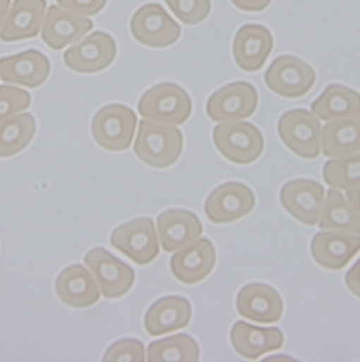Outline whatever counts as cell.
<instances>
[{
	"label": "cell",
	"instance_id": "obj_1",
	"mask_svg": "<svg viewBox=\"0 0 360 362\" xmlns=\"http://www.w3.org/2000/svg\"><path fill=\"white\" fill-rule=\"evenodd\" d=\"M184 152V134L174 126L141 120L134 143V155L150 168L166 169Z\"/></svg>",
	"mask_w": 360,
	"mask_h": 362
},
{
	"label": "cell",
	"instance_id": "obj_2",
	"mask_svg": "<svg viewBox=\"0 0 360 362\" xmlns=\"http://www.w3.org/2000/svg\"><path fill=\"white\" fill-rule=\"evenodd\" d=\"M138 113L144 120L153 123L180 126L192 115V98L180 86L162 83L140 97Z\"/></svg>",
	"mask_w": 360,
	"mask_h": 362
},
{
	"label": "cell",
	"instance_id": "obj_3",
	"mask_svg": "<svg viewBox=\"0 0 360 362\" xmlns=\"http://www.w3.org/2000/svg\"><path fill=\"white\" fill-rule=\"evenodd\" d=\"M212 140L216 151L227 160L246 166L260 159L265 143L263 133L248 122H224L215 126Z\"/></svg>",
	"mask_w": 360,
	"mask_h": 362
},
{
	"label": "cell",
	"instance_id": "obj_4",
	"mask_svg": "<svg viewBox=\"0 0 360 362\" xmlns=\"http://www.w3.org/2000/svg\"><path fill=\"white\" fill-rule=\"evenodd\" d=\"M137 127L136 113L123 104H108L95 113L91 133L100 148L110 152H124L130 148Z\"/></svg>",
	"mask_w": 360,
	"mask_h": 362
},
{
	"label": "cell",
	"instance_id": "obj_5",
	"mask_svg": "<svg viewBox=\"0 0 360 362\" xmlns=\"http://www.w3.org/2000/svg\"><path fill=\"white\" fill-rule=\"evenodd\" d=\"M278 136L284 146L303 159H317L321 155L320 120L304 108L285 112L278 120Z\"/></svg>",
	"mask_w": 360,
	"mask_h": 362
},
{
	"label": "cell",
	"instance_id": "obj_6",
	"mask_svg": "<svg viewBox=\"0 0 360 362\" xmlns=\"http://www.w3.org/2000/svg\"><path fill=\"white\" fill-rule=\"evenodd\" d=\"M133 38L150 48H167L176 44L182 35V28L159 4L141 6L130 21Z\"/></svg>",
	"mask_w": 360,
	"mask_h": 362
},
{
	"label": "cell",
	"instance_id": "obj_7",
	"mask_svg": "<svg viewBox=\"0 0 360 362\" xmlns=\"http://www.w3.org/2000/svg\"><path fill=\"white\" fill-rule=\"evenodd\" d=\"M316 71L306 61L281 55L272 61L264 74L265 86L284 98H301L316 84Z\"/></svg>",
	"mask_w": 360,
	"mask_h": 362
},
{
	"label": "cell",
	"instance_id": "obj_8",
	"mask_svg": "<svg viewBox=\"0 0 360 362\" xmlns=\"http://www.w3.org/2000/svg\"><path fill=\"white\" fill-rule=\"evenodd\" d=\"M258 107V93L251 83L236 81L216 90L206 101V115L212 122H241L249 119Z\"/></svg>",
	"mask_w": 360,
	"mask_h": 362
},
{
	"label": "cell",
	"instance_id": "obj_9",
	"mask_svg": "<svg viewBox=\"0 0 360 362\" xmlns=\"http://www.w3.org/2000/svg\"><path fill=\"white\" fill-rule=\"evenodd\" d=\"M84 262L105 299H120L131 291L136 280L134 270L107 250L101 247L90 250Z\"/></svg>",
	"mask_w": 360,
	"mask_h": 362
},
{
	"label": "cell",
	"instance_id": "obj_10",
	"mask_svg": "<svg viewBox=\"0 0 360 362\" xmlns=\"http://www.w3.org/2000/svg\"><path fill=\"white\" fill-rule=\"evenodd\" d=\"M110 241L113 247L138 266L150 264L160 252L155 223L146 216L117 227Z\"/></svg>",
	"mask_w": 360,
	"mask_h": 362
},
{
	"label": "cell",
	"instance_id": "obj_11",
	"mask_svg": "<svg viewBox=\"0 0 360 362\" xmlns=\"http://www.w3.org/2000/svg\"><path fill=\"white\" fill-rule=\"evenodd\" d=\"M252 189L241 182H227L215 188L205 201L203 211L212 224H231L246 216L256 208Z\"/></svg>",
	"mask_w": 360,
	"mask_h": 362
},
{
	"label": "cell",
	"instance_id": "obj_12",
	"mask_svg": "<svg viewBox=\"0 0 360 362\" xmlns=\"http://www.w3.org/2000/svg\"><path fill=\"white\" fill-rule=\"evenodd\" d=\"M117 57V45L110 35L94 32L64 54V62L78 74H97L110 66Z\"/></svg>",
	"mask_w": 360,
	"mask_h": 362
},
{
	"label": "cell",
	"instance_id": "obj_13",
	"mask_svg": "<svg viewBox=\"0 0 360 362\" xmlns=\"http://www.w3.org/2000/svg\"><path fill=\"white\" fill-rule=\"evenodd\" d=\"M324 189L311 179H294L280 191L282 208L299 223L313 227L318 223L324 205Z\"/></svg>",
	"mask_w": 360,
	"mask_h": 362
},
{
	"label": "cell",
	"instance_id": "obj_14",
	"mask_svg": "<svg viewBox=\"0 0 360 362\" xmlns=\"http://www.w3.org/2000/svg\"><path fill=\"white\" fill-rule=\"evenodd\" d=\"M274 48V38L268 28L248 23L238 29L232 55L235 64L245 72L260 71Z\"/></svg>",
	"mask_w": 360,
	"mask_h": 362
},
{
	"label": "cell",
	"instance_id": "obj_15",
	"mask_svg": "<svg viewBox=\"0 0 360 362\" xmlns=\"http://www.w3.org/2000/svg\"><path fill=\"white\" fill-rule=\"evenodd\" d=\"M215 263L216 251L213 243L208 238H199L174 252L170 259V272L180 283L196 284L212 273Z\"/></svg>",
	"mask_w": 360,
	"mask_h": 362
},
{
	"label": "cell",
	"instance_id": "obj_16",
	"mask_svg": "<svg viewBox=\"0 0 360 362\" xmlns=\"http://www.w3.org/2000/svg\"><path fill=\"white\" fill-rule=\"evenodd\" d=\"M94 28L91 19L71 13L56 5L49 6L42 23V41L52 51L76 44Z\"/></svg>",
	"mask_w": 360,
	"mask_h": 362
},
{
	"label": "cell",
	"instance_id": "obj_17",
	"mask_svg": "<svg viewBox=\"0 0 360 362\" xmlns=\"http://www.w3.org/2000/svg\"><path fill=\"white\" fill-rule=\"evenodd\" d=\"M203 227L198 215L186 209H167L157 218L160 247L166 252H176L198 241Z\"/></svg>",
	"mask_w": 360,
	"mask_h": 362
},
{
	"label": "cell",
	"instance_id": "obj_18",
	"mask_svg": "<svg viewBox=\"0 0 360 362\" xmlns=\"http://www.w3.org/2000/svg\"><path fill=\"white\" fill-rule=\"evenodd\" d=\"M49 72V59L36 49L0 58V80L6 84L38 88L48 80Z\"/></svg>",
	"mask_w": 360,
	"mask_h": 362
},
{
	"label": "cell",
	"instance_id": "obj_19",
	"mask_svg": "<svg viewBox=\"0 0 360 362\" xmlns=\"http://www.w3.org/2000/svg\"><path fill=\"white\" fill-rule=\"evenodd\" d=\"M314 262L326 270H342L360 251V237L337 233L320 231L314 234L310 245Z\"/></svg>",
	"mask_w": 360,
	"mask_h": 362
},
{
	"label": "cell",
	"instance_id": "obj_20",
	"mask_svg": "<svg viewBox=\"0 0 360 362\" xmlns=\"http://www.w3.org/2000/svg\"><path fill=\"white\" fill-rule=\"evenodd\" d=\"M236 310L242 317L258 323H277L284 312L280 293L264 283H249L236 296Z\"/></svg>",
	"mask_w": 360,
	"mask_h": 362
},
{
	"label": "cell",
	"instance_id": "obj_21",
	"mask_svg": "<svg viewBox=\"0 0 360 362\" xmlns=\"http://www.w3.org/2000/svg\"><path fill=\"white\" fill-rule=\"evenodd\" d=\"M47 13L45 0H15L0 28V41L18 42L40 33Z\"/></svg>",
	"mask_w": 360,
	"mask_h": 362
},
{
	"label": "cell",
	"instance_id": "obj_22",
	"mask_svg": "<svg viewBox=\"0 0 360 362\" xmlns=\"http://www.w3.org/2000/svg\"><path fill=\"white\" fill-rule=\"evenodd\" d=\"M55 292L64 305L74 309L90 308L101 296L91 272L81 264L68 266L58 274Z\"/></svg>",
	"mask_w": 360,
	"mask_h": 362
},
{
	"label": "cell",
	"instance_id": "obj_23",
	"mask_svg": "<svg viewBox=\"0 0 360 362\" xmlns=\"http://www.w3.org/2000/svg\"><path fill=\"white\" fill-rule=\"evenodd\" d=\"M192 319L191 302L182 296L156 300L144 315V329L150 337H162L186 328Z\"/></svg>",
	"mask_w": 360,
	"mask_h": 362
},
{
	"label": "cell",
	"instance_id": "obj_24",
	"mask_svg": "<svg viewBox=\"0 0 360 362\" xmlns=\"http://www.w3.org/2000/svg\"><path fill=\"white\" fill-rule=\"evenodd\" d=\"M231 344L238 355L256 361L264 354L281 349L284 335L278 328H260L239 320L231 329Z\"/></svg>",
	"mask_w": 360,
	"mask_h": 362
},
{
	"label": "cell",
	"instance_id": "obj_25",
	"mask_svg": "<svg viewBox=\"0 0 360 362\" xmlns=\"http://www.w3.org/2000/svg\"><path fill=\"white\" fill-rule=\"evenodd\" d=\"M311 113L323 122L360 116V94L342 84H330L313 103Z\"/></svg>",
	"mask_w": 360,
	"mask_h": 362
},
{
	"label": "cell",
	"instance_id": "obj_26",
	"mask_svg": "<svg viewBox=\"0 0 360 362\" xmlns=\"http://www.w3.org/2000/svg\"><path fill=\"white\" fill-rule=\"evenodd\" d=\"M321 152L332 159L360 153V116L328 122L321 129Z\"/></svg>",
	"mask_w": 360,
	"mask_h": 362
},
{
	"label": "cell",
	"instance_id": "obj_27",
	"mask_svg": "<svg viewBox=\"0 0 360 362\" xmlns=\"http://www.w3.org/2000/svg\"><path fill=\"white\" fill-rule=\"evenodd\" d=\"M323 231H337L360 237V214L339 189H329L318 220Z\"/></svg>",
	"mask_w": 360,
	"mask_h": 362
},
{
	"label": "cell",
	"instance_id": "obj_28",
	"mask_svg": "<svg viewBox=\"0 0 360 362\" xmlns=\"http://www.w3.org/2000/svg\"><path fill=\"white\" fill-rule=\"evenodd\" d=\"M36 122L32 115H16L0 123V158L20 153L35 137Z\"/></svg>",
	"mask_w": 360,
	"mask_h": 362
},
{
	"label": "cell",
	"instance_id": "obj_29",
	"mask_svg": "<svg viewBox=\"0 0 360 362\" xmlns=\"http://www.w3.org/2000/svg\"><path fill=\"white\" fill-rule=\"evenodd\" d=\"M200 356L198 342L186 335L179 334L169 338L155 341L149 345L146 359L150 362L162 361H180V362H196Z\"/></svg>",
	"mask_w": 360,
	"mask_h": 362
},
{
	"label": "cell",
	"instance_id": "obj_30",
	"mask_svg": "<svg viewBox=\"0 0 360 362\" xmlns=\"http://www.w3.org/2000/svg\"><path fill=\"white\" fill-rule=\"evenodd\" d=\"M323 177L333 189L360 188V153L328 160L323 165Z\"/></svg>",
	"mask_w": 360,
	"mask_h": 362
},
{
	"label": "cell",
	"instance_id": "obj_31",
	"mask_svg": "<svg viewBox=\"0 0 360 362\" xmlns=\"http://www.w3.org/2000/svg\"><path fill=\"white\" fill-rule=\"evenodd\" d=\"M174 16L185 25L203 22L212 11L210 0H164Z\"/></svg>",
	"mask_w": 360,
	"mask_h": 362
},
{
	"label": "cell",
	"instance_id": "obj_32",
	"mask_svg": "<svg viewBox=\"0 0 360 362\" xmlns=\"http://www.w3.org/2000/svg\"><path fill=\"white\" fill-rule=\"evenodd\" d=\"M30 105V94L12 86H0V123L16 116Z\"/></svg>",
	"mask_w": 360,
	"mask_h": 362
},
{
	"label": "cell",
	"instance_id": "obj_33",
	"mask_svg": "<svg viewBox=\"0 0 360 362\" xmlns=\"http://www.w3.org/2000/svg\"><path fill=\"white\" fill-rule=\"evenodd\" d=\"M144 345L133 338L128 339H121L116 344H113L110 348L107 349L104 354L102 359L108 362H117V361H144L146 359V355H144Z\"/></svg>",
	"mask_w": 360,
	"mask_h": 362
},
{
	"label": "cell",
	"instance_id": "obj_34",
	"mask_svg": "<svg viewBox=\"0 0 360 362\" xmlns=\"http://www.w3.org/2000/svg\"><path fill=\"white\" fill-rule=\"evenodd\" d=\"M108 0H56V5L71 13L90 18L98 15Z\"/></svg>",
	"mask_w": 360,
	"mask_h": 362
},
{
	"label": "cell",
	"instance_id": "obj_35",
	"mask_svg": "<svg viewBox=\"0 0 360 362\" xmlns=\"http://www.w3.org/2000/svg\"><path fill=\"white\" fill-rule=\"evenodd\" d=\"M344 281L350 293H353L356 298L360 299V259L346 273Z\"/></svg>",
	"mask_w": 360,
	"mask_h": 362
},
{
	"label": "cell",
	"instance_id": "obj_36",
	"mask_svg": "<svg viewBox=\"0 0 360 362\" xmlns=\"http://www.w3.org/2000/svg\"><path fill=\"white\" fill-rule=\"evenodd\" d=\"M272 0H231V4L244 12H263Z\"/></svg>",
	"mask_w": 360,
	"mask_h": 362
},
{
	"label": "cell",
	"instance_id": "obj_37",
	"mask_svg": "<svg viewBox=\"0 0 360 362\" xmlns=\"http://www.w3.org/2000/svg\"><path fill=\"white\" fill-rule=\"evenodd\" d=\"M346 199L350 202V205L360 214V188L346 191Z\"/></svg>",
	"mask_w": 360,
	"mask_h": 362
},
{
	"label": "cell",
	"instance_id": "obj_38",
	"mask_svg": "<svg viewBox=\"0 0 360 362\" xmlns=\"http://www.w3.org/2000/svg\"><path fill=\"white\" fill-rule=\"evenodd\" d=\"M9 9H11V0H0V28H2Z\"/></svg>",
	"mask_w": 360,
	"mask_h": 362
}]
</instances>
